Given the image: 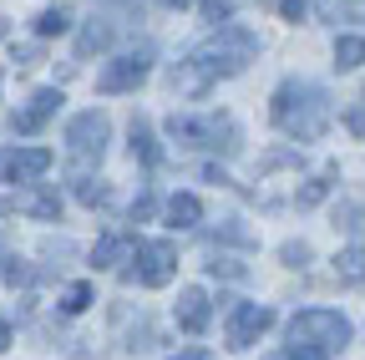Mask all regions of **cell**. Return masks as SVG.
Listing matches in <instances>:
<instances>
[{
  "label": "cell",
  "instance_id": "1",
  "mask_svg": "<svg viewBox=\"0 0 365 360\" xmlns=\"http://www.w3.org/2000/svg\"><path fill=\"white\" fill-rule=\"evenodd\" d=\"M259 56V36L249 31V26H218V36H208L203 46H193L188 56H182L178 66H173V92L178 97H203L213 81H223V76H239L249 61Z\"/></svg>",
  "mask_w": 365,
  "mask_h": 360
},
{
  "label": "cell",
  "instance_id": "2",
  "mask_svg": "<svg viewBox=\"0 0 365 360\" xmlns=\"http://www.w3.org/2000/svg\"><path fill=\"white\" fill-rule=\"evenodd\" d=\"M350 340H355V330H350L345 314L314 304V309H299L294 320H289V330H284V355H289V360H335Z\"/></svg>",
  "mask_w": 365,
  "mask_h": 360
},
{
  "label": "cell",
  "instance_id": "3",
  "mask_svg": "<svg viewBox=\"0 0 365 360\" xmlns=\"http://www.w3.org/2000/svg\"><path fill=\"white\" fill-rule=\"evenodd\" d=\"M274 122H279V132H289L294 143H314V138H325V127L335 117V102L325 86H314V81H284L279 92H274Z\"/></svg>",
  "mask_w": 365,
  "mask_h": 360
},
{
  "label": "cell",
  "instance_id": "4",
  "mask_svg": "<svg viewBox=\"0 0 365 360\" xmlns=\"http://www.w3.org/2000/svg\"><path fill=\"white\" fill-rule=\"evenodd\" d=\"M168 138L178 143V148H208V153H223V158H234L239 153V122L234 117H188V112H173L168 117Z\"/></svg>",
  "mask_w": 365,
  "mask_h": 360
},
{
  "label": "cell",
  "instance_id": "5",
  "mask_svg": "<svg viewBox=\"0 0 365 360\" xmlns=\"http://www.w3.org/2000/svg\"><path fill=\"white\" fill-rule=\"evenodd\" d=\"M107 138H112V122H107V112H97V107H86V112H76V117L66 122V153H71L76 163H102Z\"/></svg>",
  "mask_w": 365,
  "mask_h": 360
},
{
  "label": "cell",
  "instance_id": "6",
  "mask_svg": "<svg viewBox=\"0 0 365 360\" xmlns=\"http://www.w3.org/2000/svg\"><path fill=\"white\" fill-rule=\"evenodd\" d=\"M173 269H178V249L163 244V239H148V244H137L132 269H122V279L127 284H143V289H163L173 279Z\"/></svg>",
  "mask_w": 365,
  "mask_h": 360
},
{
  "label": "cell",
  "instance_id": "7",
  "mask_svg": "<svg viewBox=\"0 0 365 360\" xmlns=\"http://www.w3.org/2000/svg\"><path fill=\"white\" fill-rule=\"evenodd\" d=\"M274 325V309L269 304H254V299H239V304H228V320H223V340L228 350H249L264 330Z\"/></svg>",
  "mask_w": 365,
  "mask_h": 360
},
{
  "label": "cell",
  "instance_id": "8",
  "mask_svg": "<svg viewBox=\"0 0 365 360\" xmlns=\"http://www.w3.org/2000/svg\"><path fill=\"white\" fill-rule=\"evenodd\" d=\"M148 66H153V51L143 46V51H127V56H117L102 76H97V92L102 97H122V92H137L143 86V76H148Z\"/></svg>",
  "mask_w": 365,
  "mask_h": 360
},
{
  "label": "cell",
  "instance_id": "9",
  "mask_svg": "<svg viewBox=\"0 0 365 360\" xmlns=\"http://www.w3.org/2000/svg\"><path fill=\"white\" fill-rule=\"evenodd\" d=\"M51 168V148H0V178L6 183H41Z\"/></svg>",
  "mask_w": 365,
  "mask_h": 360
},
{
  "label": "cell",
  "instance_id": "10",
  "mask_svg": "<svg viewBox=\"0 0 365 360\" xmlns=\"http://www.w3.org/2000/svg\"><path fill=\"white\" fill-rule=\"evenodd\" d=\"M61 102H66V97L56 92V86H41V92H31V102L11 112V132H16V138H31V132H41L46 122L61 112Z\"/></svg>",
  "mask_w": 365,
  "mask_h": 360
},
{
  "label": "cell",
  "instance_id": "11",
  "mask_svg": "<svg viewBox=\"0 0 365 360\" xmlns=\"http://www.w3.org/2000/svg\"><path fill=\"white\" fill-rule=\"evenodd\" d=\"M208 320H213L208 294H203L198 284L178 289V330H182V335H203V330H208Z\"/></svg>",
  "mask_w": 365,
  "mask_h": 360
},
{
  "label": "cell",
  "instance_id": "12",
  "mask_svg": "<svg viewBox=\"0 0 365 360\" xmlns=\"http://www.w3.org/2000/svg\"><path fill=\"white\" fill-rule=\"evenodd\" d=\"M0 213H31V218H41V223H51V218H61V193L56 188H41L36 198H6L0 203Z\"/></svg>",
  "mask_w": 365,
  "mask_h": 360
},
{
  "label": "cell",
  "instance_id": "13",
  "mask_svg": "<svg viewBox=\"0 0 365 360\" xmlns=\"http://www.w3.org/2000/svg\"><path fill=\"white\" fill-rule=\"evenodd\" d=\"M137 244H143V239H132V234H102L97 249H91V264H97V269H117V264H127L137 254Z\"/></svg>",
  "mask_w": 365,
  "mask_h": 360
},
{
  "label": "cell",
  "instance_id": "14",
  "mask_svg": "<svg viewBox=\"0 0 365 360\" xmlns=\"http://www.w3.org/2000/svg\"><path fill=\"white\" fill-rule=\"evenodd\" d=\"M168 223H173V229H198V223H203L198 193H173L168 198Z\"/></svg>",
  "mask_w": 365,
  "mask_h": 360
},
{
  "label": "cell",
  "instance_id": "15",
  "mask_svg": "<svg viewBox=\"0 0 365 360\" xmlns=\"http://www.w3.org/2000/svg\"><path fill=\"white\" fill-rule=\"evenodd\" d=\"M132 158L143 163V168H158V158H163V153H158V143H153V122H148L143 112L132 117Z\"/></svg>",
  "mask_w": 365,
  "mask_h": 360
},
{
  "label": "cell",
  "instance_id": "16",
  "mask_svg": "<svg viewBox=\"0 0 365 360\" xmlns=\"http://www.w3.org/2000/svg\"><path fill=\"white\" fill-rule=\"evenodd\" d=\"M335 279L340 284H365V244H350L335 254Z\"/></svg>",
  "mask_w": 365,
  "mask_h": 360
},
{
  "label": "cell",
  "instance_id": "17",
  "mask_svg": "<svg viewBox=\"0 0 365 360\" xmlns=\"http://www.w3.org/2000/svg\"><path fill=\"white\" fill-rule=\"evenodd\" d=\"M112 46V21H86L81 36H76V56H91V51H107Z\"/></svg>",
  "mask_w": 365,
  "mask_h": 360
},
{
  "label": "cell",
  "instance_id": "18",
  "mask_svg": "<svg viewBox=\"0 0 365 360\" xmlns=\"http://www.w3.org/2000/svg\"><path fill=\"white\" fill-rule=\"evenodd\" d=\"M335 66H340V71L365 66V36H340V41H335Z\"/></svg>",
  "mask_w": 365,
  "mask_h": 360
},
{
  "label": "cell",
  "instance_id": "19",
  "mask_svg": "<svg viewBox=\"0 0 365 360\" xmlns=\"http://www.w3.org/2000/svg\"><path fill=\"white\" fill-rule=\"evenodd\" d=\"M71 188H76V198H81L86 208H102V203H112V188L102 183V178H76Z\"/></svg>",
  "mask_w": 365,
  "mask_h": 360
},
{
  "label": "cell",
  "instance_id": "20",
  "mask_svg": "<svg viewBox=\"0 0 365 360\" xmlns=\"http://www.w3.org/2000/svg\"><path fill=\"white\" fill-rule=\"evenodd\" d=\"M66 31H71V16L61 6H51V11L36 16V36H66Z\"/></svg>",
  "mask_w": 365,
  "mask_h": 360
},
{
  "label": "cell",
  "instance_id": "21",
  "mask_svg": "<svg viewBox=\"0 0 365 360\" xmlns=\"http://www.w3.org/2000/svg\"><path fill=\"white\" fill-rule=\"evenodd\" d=\"M203 269H208L213 279H244V274H249V269H244L239 259H223V254H213V259H208Z\"/></svg>",
  "mask_w": 365,
  "mask_h": 360
},
{
  "label": "cell",
  "instance_id": "22",
  "mask_svg": "<svg viewBox=\"0 0 365 360\" xmlns=\"http://www.w3.org/2000/svg\"><path fill=\"white\" fill-rule=\"evenodd\" d=\"M0 274H6V284H11V289H16V284H36V269H31L26 259H16V254L6 259V269H0Z\"/></svg>",
  "mask_w": 365,
  "mask_h": 360
},
{
  "label": "cell",
  "instance_id": "23",
  "mask_svg": "<svg viewBox=\"0 0 365 360\" xmlns=\"http://www.w3.org/2000/svg\"><path fill=\"white\" fill-rule=\"evenodd\" d=\"M86 304H91V284H86V279H81V284H66V294H61V309H66V314H81Z\"/></svg>",
  "mask_w": 365,
  "mask_h": 360
},
{
  "label": "cell",
  "instance_id": "24",
  "mask_svg": "<svg viewBox=\"0 0 365 360\" xmlns=\"http://www.w3.org/2000/svg\"><path fill=\"white\" fill-rule=\"evenodd\" d=\"M330 193V178H309V183L299 188V208H314V203H325Z\"/></svg>",
  "mask_w": 365,
  "mask_h": 360
},
{
  "label": "cell",
  "instance_id": "25",
  "mask_svg": "<svg viewBox=\"0 0 365 360\" xmlns=\"http://www.w3.org/2000/svg\"><path fill=\"white\" fill-rule=\"evenodd\" d=\"M213 239H218V244H239V249H249V244H254V234H249V229H239L234 218H228V223H223V229H218Z\"/></svg>",
  "mask_w": 365,
  "mask_h": 360
},
{
  "label": "cell",
  "instance_id": "26",
  "mask_svg": "<svg viewBox=\"0 0 365 360\" xmlns=\"http://www.w3.org/2000/svg\"><path fill=\"white\" fill-rule=\"evenodd\" d=\"M279 259H284L289 269H304V264H309V244H304V239H289V244L279 249Z\"/></svg>",
  "mask_w": 365,
  "mask_h": 360
},
{
  "label": "cell",
  "instance_id": "27",
  "mask_svg": "<svg viewBox=\"0 0 365 360\" xmlns=\"http://www.w3.org/2000/svg\"><path fill=\"white\" fill-rule=\"evenodd\" d=\"M153 208H158V203H153V193H137L127 213H132V223H148V218H153Z\"/></svg>",
  "mask_w": 365,
  "mask_h": 360
},
{
  "label": "cell",
  "instance_id": "28",
  "mask_svg": "<svg viewBox=\"0 0 365 360\" xmlns=\"http://www.w3.org/2000/svg\"><path fill=\"white\" fill-rule=\"evenodd\" d=\"M345 127L355 132V138H365V92H360V102H355V107L345 112Z\"/></svg>",
  "mask_w": 365,
  "mask_h": 360
},
{
  "label": "cell",
  "instance_id": "29",
  "mask_svg": "<svg viewBox=\"0 0 365 360\" xmlns=\"http://www.w3.org/2000/svg\"><path fill=\"white\" fill-rule=\"evenodd\" d=\"M319 6V16L325 21H340V16H350V0H314Z\"/></svg>",
  "mask_w": 365,
  "mask_h": 360
},
{
  "label": "cell",
  "instance_id": "30",
  "mask_svg": "<svg viewBox=\"0 0 365 360\" xmlns=\"http://www.w3.org/2000/svg\"><path fill=\"white\" fill-rule=\"evenodd\" d=\"M259 168H264V173H269V168H299V153H289V148H284V153H269Z\"/></svg>",
  "mask_w": 365,
  "mask_h": 360
},
{
  "label": "cell",
  "instance_id": "31",
  "mask_svg": "<svg viewBox=\"0 0 365 360\" xmlns=\"http://www.w3.org/2000/svg\"><path fill=\"white\" fill-rule=\"evenodd\" d=\"M203 16L213 26H228V0H203Z\"/></svg>",
  "mask_w": 365,
  "mask_h": 360
},
{
  "label": "cell",
  "instance_id": "32",
  "mask_svg": "<svg viewBox=\"0 0 365 360\" xmlns=\"http://www.w3.org/2000/svg\"><path fill=\"white\" fill-rule=\"evenodd\" d=\"M279 11H284L289 21H304V11H309V0H279Z\"/></svg>",
  "mask_w": 365,
  "mask_h": 360
},
{
  "label": "cell",
  "instance_id": "33",
  "mask_svg": "<svg viewBox=\"0 0 365 360\" xmlns=\"http://www.w3.org/2000/svg\"><path fill=\"white\" fill-rule=\"evenodd\" d=\"M16 61H21V66H36V61H41V46H21Z\"/></svg>",
  "mask_w": 365,
  "mask_h": 360
},
{
  "label": "cell",
  "instance_id": "34",
  "mask_svg": "<svg viewBox=\"0 0 365 360\" xmlns=\"http://www.w3.org/2000/svg\"><path fill=\"white\" fill-rule=\"evenodd\" d=\"M173 360H213V350H203V345H193V350H182V355H173Z\"/></svg>",
  "mask_w": 365,
  "mask_h": 360
},
{
  "label": "cell",
  "instance_id": "35",
  "mask_svg": "<svg viewBox=\"0 0 365 360\" xmlns=\"http://www.w3.org/2000/svg\"><path fill=\"white\" fill-rule=\"evenodd\" d=\"M158 6H163V11H188L193 0H158Z\"/></svg>",
  "mask_w": 365,
  "mask_h": 360
},
{
  "label": "cell",
  "instance_id": "36",
  "mask_svg": "<svg viewBox=\"0 0 365 360\" xmlns=\"http://www.w3.org/2000/svg\"><path fill=\"white\" fill-rule=\"evenodd\" d=\"M11 345V320H0V350Z\"/></svg>",
  "mask_w": 365,
  "mask_h": 360
},
{
  "label": "cell",
  "instance_id": "37",
  "mask_svg": "<svg viewBox=\"0 0 365 360\" xmlns=\"http://www.w3.org/2000/svg\"><path fill=\"white\" fill-rule=\"evenodd\" d=\"M0 36H6V21H0Z\"/></svg>",
  "mask_w": 365,
  "mask_h": 360
}]
</instances>
